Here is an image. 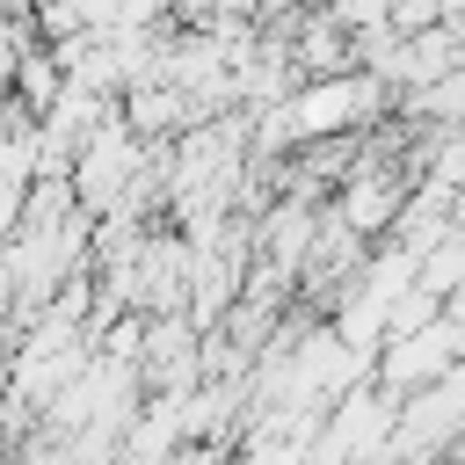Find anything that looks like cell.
Returning <instances> with one entry per match:
<instances>
[{
	"label": "cell",
	"mask_w": 465,
	"mask_h": 465,
	"mask_svg": "<svg viewBox=\"0 0 465 465\" xmlns=\"http://www.w3.org/2000/svg\"><path fill=\"white\" fill-rule=\"evenodd\" d=\"M145 138L124 124V116H102L80 145H73V196H80V211L87 218H102V211H116L124 196H131V182H138V167H145Z\"/></svg>",
	"instance_id": "obj_1"
},
{
	"label": "cell",
	"mask_w": 465,
	"mask_h": 465,
	"mask_svg": "<svg viewBox=\"0 0 465 465\" xmlns=\"http://www.w3.org/2000/svg\"><path fill=\"white\" fill-rule=\"evenodd\" d=\"M458 356H465V320H458V312H429L421 327L385 334V341L371 349V378H378L392 400H407V392H421L429 378H443Z\"/></svg>",
	"instance_id": "obj_2"
},
{
	"label": "cell",
	"mask_w": 465,
	"mask_h": 465,
	"mask_svg": "<svg viewBox=\"0 0 465 465\" xmlns=\"http://www.w3.org/2000/svg\"><path fill=\"white\" fill-rule=\"evenodd\" d=\"M138 385H145V392H189V385H203V363H196V320H189V312H153V320H145V341H138Z\"/></svg>",
	"instance_id": "obj_3"
},
{
	"label": "cell",
	"mask_w": 465,
	"mask_h": 465,
	"mask_svg": "<svg viewBox=\"0 0 465 465\" xmlns=\"http://www.w3.org/2000/svg\"><path fill=\"white\" fill-rule=\"evenodd\" d=\"M116 116L145 138V145H167L182 124H189V102H182V87L174 80H160V73H138V80H124V94H116Z\"/></svg>",
	"instance_id": "obj_4"
},
{
	"label": "cell",
	"mask_w": 465,
	"mask_h": 465,
	"mask_svg": "<svg viewBox=\"0 0 465 465\" xmlns=\"http://www.w3.org/2000/svg\"><path fill=\"white\" fill-rule=\"evenodd\" d=\"M291 73H298V80H320V73H356L349 29H341L327 7H298V22H291Z\"/></svg>",
	"instance_id": "obj_5"
},
{
	"label": "cell",
	"mask_w": 465,
	"mask_h": 465,
	"mask_svg": "<svg viewBox=\"0 0 465 465\" xmlns=\"http://www.w3.org/2000/svg\"><path fill=\"white\" fill-rule=\"evenodd\" d=\"M7 443H15V436H7V414H0V450H7Z\"/></svg>",
	"instance_id": "obj_6"
}]
</instances>
